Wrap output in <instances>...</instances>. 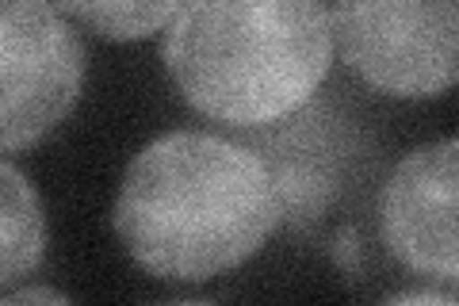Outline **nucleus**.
Listing matches in <instances>:
<instances>
[{
  "label": "nucleus",
  "mask_w": 459,
  "mask_h": 306,
  "mask_svg": "<svg viewBox=\"0 0 459 306\" xmlns=\"http://www.w3.org/2000/svg\"><path fill=\"white\" fill-rule=\"evenodd\" d=\"M280 223L264 157L211 130H169L142 145L111 207L131 260L169 284H207L246 265Z\"/></svg>",
  "instance_id": "nucleus-1"
},
{
  "label": "nucleus",
  "mask_w": 459,
  "mask_h": 306,
  "mask_svg": "<svg viewBox=\"0 0 459 306\" xmlns=\"http://www.w3.org/2000/svg\"><path fill=\"white\" fill-rule=\"evenodd\" d=\"M161 62L188 104L226 127H268L307 108L333 66L325 0H184Z\"/></svg>",
  "instance_id": "nucleus-2"
},
{
  "label": "nucleus",
  "mask_w": 459,
  "mask_h": 306,
  "mask_svg": "<svg viewBox=\"0 0 459 306\" xmlns=\"http://www.w3.org/2000/svg\"><path fill=\"white\" fill-rule=\"evenodd\" d=\"M329 23L344 66L376 92L433 100L459 77V0H333Z\"/></svg>",
  "instance_id": "nucleus-3"
},
{
  "label": "nucleus",
  "mask_w": 459,
  "mask_h": 306,
  "mask_svg": "<svg viewBox=\"0 0 459 306\" xmlns=\"http://www.w3.org/2000/svg\"><path fill=\"white\" fill-rule=\"evenodd\" d=\"M84 92V47L57 0H0V150L50 138Z\"/></svg>",
  "instance_id": "nucleus-4"
},
{
  "label": "nucleus",
  "mask_w": 459,
  "mask_h": 306,
  "mask_svg": "<svg viewBox=\"0 0 459 306\" xmlns=\"http://www.w3.org/2000/svg\"><path fill=\"white\" fill-rule=\"evenodd\" d=\"M455 157V138L418 145L394 165L379 196V234L386 253L402 268L452 291L459 284Z\"/></svg>",
  "instance_id": "nucleus-5"
},
{
  "label": "nucleus",
  "mask_w": 459,
  "mask_h": 306,
  "mask_svg": "<svg viewBox=\"0 0 459 306\" xmlns=\"http://www.w3.org/2000/svg\"><path fill=\"white\" fill-rule=\"evenodd\" d=\"M283 130L272 127V135L253 145L264 157V165L276 180V196H280V211L283 223H291L295 230L318 226L329 203L337 199L341 188V169H344V142L337 119L325 108H310V111H291L287 115Z\"/></svg>",
  "instance_id": "nucleus-6"
},
{
  "label": "nucleus",
  "mask_w": 459,
  "mask_h": 306,
  "mask_svg": "<svg viewBox=\"0 0 459 306\" xmlns=\"http://www.w3.org/2000/svg\"><path fill=\"white\" fill-rule=\"evenodd\" d=\"M50 245L39 188L16 165L0 162V295L42 268Z\"/></svg>",
  "instance_id": "nucleus-7"
},
{
  "label": "nucleus",
  "mask_w": 459,
  "mask_h": 306,
  "mask_svg": "<svg viewBox=\"0 0 459 306\" xmlns=\"http://www.w3.org/2000/svg\"><path fill=\"white\" fill-rule=\"evenodd\" d=\"M180 4L184 0H57V8L74 23L111 42L150 39L169 27Z\"/></svg>",
  "instance_id": "nucleus-8"
},
{
  "label": "nucleus",
  "mask_w": 459,
  "mask_h": 306,
  "mask_svg": "<svg viewBox=\"0 0 459 306\" xmlns=\"http://www.w3.org/2000/svg\"><path fill=\"white\" fill-rule=\"evenodd\" d=\"M0 302H69V295L57 287H12L0 295Z\"/></svg>",
  "instance_id": "nucleus-9"
}]
</instances>
